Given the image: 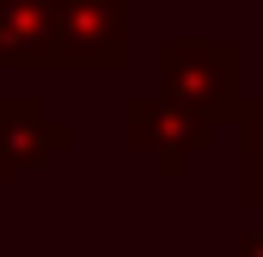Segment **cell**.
I'll return each mask as SVG.
<instances>
[{
    "mask_svg": "<svg viewBox=\"0 0 263 257\" xmlns=\"http://www.w3.org/2000/svg\"><path fill=\"white\" fill-rule=\"evenodd\" d=\"M153 74L159 92L184 111H196L202 123H239L245 117V67L233 37H159L153 43Z\"/></svg>",
    "mask_w": 263,
    "mask_h": 257,
    "instance_id": "6da1fadb",
    "label": "cell"
},
{
    "mask_svg": "<svg viewBox=\"0 0 263 257\" xmlns=\"http://www.w3.org/2000/svg\"><path fill=\"white\" fill-rule=\"evenodd\" d=\"M73 147V128L49 117L37 92H0V178L37 172Z\"/></svg>",
    "mask_w": 263,
    "mask_h": 257,
    "instance_id": "277c9868",
    "label": "cell"
},
{
    "mask_svg": "<svg viewBox=\"0 0 263 257\" xmlns=\"http://www.w3.org/2000/svg\"><path fill=\"white\" fill-rule=\"evenodd\" d=\"M239 257H263V233H245L239 239Z\"/></svg>",
    "mask_w": 263,
    "mask_h": 257,
    "instance_id": "52a82bcc",
    "label": "cell"
},
{
    "mask_svg": "<svg viewBox=\"0 0 263 257\" xmlns=\"http://www.w3.org/2000/svg\"><path fill=\"white\" fill-rule=\"evenodd\" d=\"M129 62V0H62V67L117 74Z\"/></svg>",
    "mask_w": 263,
    "mask_h": 257,
    "instance_id": "3957f363",
    "label": "cell"
},
{
    "mask_svg": "<svg viewBox=\"0 0 263 257\" xmlns=\"http://www.w3.org/2000/svg\"><path fill=\"white\" fill-rule=\"evenodd\" d=\"M239 128H257V135H263V86L245 98V117H239Z\"/></svg>",
    "mask_w": 263,
    "mask_h": 257,
    "instance_id": "8992f818",
    "label": "cell"
},
{
    "mask_svg": "<svg viewBox=\"0 0 263 257\" xmlns=\"http://www.w3.org/2000/svg\"><path fill=\"white\" fill-rule=\"evenodd\" d=\"M123 135H129L135 153L153 159L159 178H184V166L214 141V123H202L196 111L172 104V98L153 86V92H129V104H123Z\"/></svg>",
    "mask_w": 263,
    "mask_h": 257,
    "instance_id": "7a4b0ae2",
    "label": "cell"
},
{
    "mask_svg": "<svg viewBox=\"0 0 263 257\" xmlns=\"http://www.w3.org/2000/svg\"><path fill=\"white\" fill-rule=\"evenodd\" d=\"M0 67H62V0H0Z\"/></svg>",
    "mask_w": 263,
    "mask_h": 257,
    "instance_id": "5b68a950",
    "label": "cell"
}]
</instances>
